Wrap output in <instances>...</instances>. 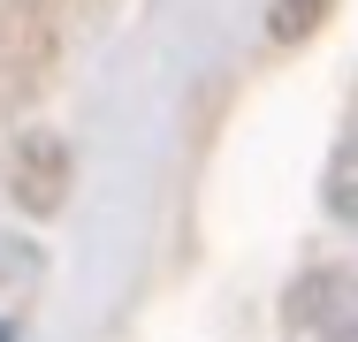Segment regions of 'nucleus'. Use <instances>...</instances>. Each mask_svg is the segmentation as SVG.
<instances>
[{"label": "nucleus", "instance_id": "1", "mask_svg": "<svg viewBox=\"0 0 358 342\" xmlns=\"http://www.w3.org/2000/svg\"><path fill=\"white\" fill-rule=\"evenodd\" d=\"M8 183H15V205H23V213H54L62 191H69V144H62L54 130H31L23 144H15Z\"/></svg>", "mask_w": 358, "mask_h": 342}, {"label": "nucleus", "instance_id": "3", "mask_svg": "<svg viewBox=\"0 0 358 342\" xmlns=\"http://www.w3.org/2000/svg\"><path fill=\"white\" fill-rule=\"evenodd\" d=\"M0 342H15V327H0Z\"/></svg>", "mask_w": 358, "mask_h": 342}, {"label": "nucleus", "instance_id": "2", "mask_svg": "<svg viewBox=\"0 0 358 342\" xmlns=\"http://www.w3.org/2000/svg\"><path fill=\"white\" fill-rule=\"evenodd\" d=\"M328 8H336V0H267V38H275V46H305V38L328 23Z\"/></svg>", "mask_w": 358, "mask_h": 342}]
</instances>
